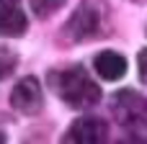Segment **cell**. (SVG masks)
<instances>
[{
	"label": "cell",
	"instance_id": "cell-1",
	"mask_svg": "<svg viewBox=\"0 0 147 144\" xmlns=\"http://www.w3.org/2000/svg\"><path fill=\"white\" fill-rule=\"evenodd\" d=\"M52 88L70 108H90L101 100V88L88 77L83 64H72L62 72H52Z\"/></svg>",
	"mask_w": 147,
	"mask_h": 144
},
{
	"label": "cell",
	"instance_id": "cell-8",
	"mask_svg": "<svg viewBox=\"0 0 147 144\" xmlns=\"http://www.w3.org/2000/svg\"><path fill=\"white\" fill-rule=\"evenodd\" d=\"M65 3H67V0H28V8H31V13H36L39 18H47V15L57 13Z\"/></svg>",
	"mask_w": 147,
	"mask_h": 144
},
{
	"label": "cell",
	"instance_id": "cell-7",
	"mask_svg": "<svg viewBox=\"0 0 147 144\" xmlns=\"http://www.w3.org/2000/svg\"><path fill=\"white\" fill-rule=\"evenodd\" d=\"M93 70H96L103 80L114 82V80L124 77V72H127V59H124L119 52H101V54H96V59H93Z\"/></svg>",
	"mask_w": 147,
	"mask_h": 144
},
{
	"label": "cell",
	"instance_id": "cell-5",
	"mask_svg": "<svg viewBox=\"0 0 147 144\" xmlns=\"http://www.w3.org/2000/svg\"><path fill=\"white\" fill-rule=\"evenodd\" d=\"M10 106L18 111V113H26V116H36L44 106V93H41V85L36 77H23L16 82V88L10 90Z\"/></svg>",
	"mask_w": 147,
	"mask_h": 144
},
{
	"label": "cell",
	"instance_id": "cell-11",
	"mask_svg": "<svg viewBox=\"0 0 147 144\" xmlns=\"http://www.w3.org/2000/svg\"><path fill=\"white\" fill-rule=\"evenodd\" d=\"M0 5H18V0H0Z\"/></svg>",
	"mask_w": 147,
	"mask_h": 144
},
{
	"label": "cell",
	"instance_id": "cell-4",
	"mask_svg": "<svg viewBox=\"0 0 147 144\" xmlns=\"http://www.w3.org/2000/svg\"><path fill=\"white\" fill-rule=\"evenodd\" d=\"M109 139V124L98 116H80L65 131V142L70 144H101Z\"/></svg>",
	"mask_w": 147,
	"mask_h": 144
},
{
	"label": "cell",
	"instance_id": "cell-9",
	"mask_svg": "<svg viewBox=\"0 0 147 144\" xmlns=\"http://www.w3.org/2000/svg\"><path fill=\"white\" fill-rule=\"evenodd\" d=\"M16 64H18L16 52H10L8 46H3V44H0V80L10 77V75H13V70H16Z\"/></svg>",
	"mask_w": 147,
	"mask_h": 144
},
{
	"label": "cell",
	"instance_id": "cell-6",
	"mask_svg": "<svg viewBox=\"0 0 147 144\" xmlns=\"http://www.w3.org/2000/svg\"><path fill=\"white\" fill-rule=\"evenodd\" d=\"M28 31V18L18 5H0V36L18 39Z\"/></svg>",
	"mask_w": 147,
	"mask_h": 144
},
{
	"label": "cell",
	"instance_id": "cell-10",
	"mask_svg": "<svg viewBox=\"0 0 147 144\" xmlns=\"http://www.w3.org/2000/svg\"><path fill=\"white\" fill-rule=\"evenodd\" d=\"M137 67H140V77H142V82H147V49L140 52V57H137Z\"/></svg>",
	"mask_w": 147,
	"mask_h": 144
},
{
	"label": "cell",
	"instance_id": "cell-2",
	"mask_svg": "<svg viewBox=\"0 0 147 144\" xmlns=\"http://www.w3.org/2000/svg\"><path fill=\"white\" fill-rule=\"evenodd\" d=\"M109 8L103 0H83L75 13L67 18V23L62 26V33L70 44H80V41H90L96 36H101L98 31L103 28V18H106Z\"/></svg>",
	"mask_w": 147,
	"mask_h": 144
},
{
	"label": "cell",
	"instance_id": "cell-3",
	"mask_svg": "<svg viewBox=\"0 0 147 144\" xmlns=\"http://www.w3.org/2000/svg\"><path fill=\"white\" fill-rule=\"evenodd\" d=\"M111 111L116 116L119 124L124 126H140L145 124V113H147V100L137 93V90H119L111 98Z\"/></svg>",
	"mask_w": 147,
	"mask_h": 144
}]
</instances>
